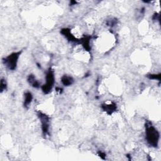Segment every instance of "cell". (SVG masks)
Listing matches in <instances>:
<instances>
[{"instance_id":"6da1fadb","label":"cell","mask_w":161,"mask_h":161,"mask_svg":"<svg viewBox=\"0 0 161 161\" xmlns=\"http://www.w3.org/2000/svg\"><path fill=\"white\" fill-rule=\"evenodd\" d=\"M159 134L153 126L148 125L146 127V139L147 142L153 147H157L159 142Z\"/></svg>"},{"instance_id":"7a4b0ae2","label":"cell","mask_w":161,"mask_h":161,"mask_svg":"<svg viewBox=\"0 0 161 161\" xmlns=\"http://www.w3.org/2000/svg\"><path fill=\"white\" fill-rule=\"evenodd\" d=\"M22 51L12 53L3 59V63L9 70H15L17 67L18 60Z\"/></svg>"},{"instance_id":"3957f363","label":"cell","mask_w":161,"mask_h":161,"mask_svg":"<svg viewBox=\"0 0 161 161\" xmlns=\"http://www.w3.org/2000/svg\"><path fill=\"white\" fill-rule=\"evenodd\" d=\"M55 82L54 74L51 69H49L46 75V83L42 87V89L45 94L49 93L53 88Z\"/></svg>"},{"instance_id":"277c9868","label":"cell","mask_w":161,"mask_h":161,"mask_svg":"<svg viewBox=\"0 0 161 161\" xmlns=\"http://www.w3.org/2000/svg\"><path fill=\"white\" fill-rule=\"evenodd\" d=\"M38 115L42 123V129L43 133L44 135H46L49 132V118L47 115H45V114L42 113H39Z\"/></svg>"},{"instance_id":"5b68a950","label":"cell","mask_w":161,"mask_h":161,"mask_svg":"<svg viewBox=\"0 0 161 161\" xmlns=\"http://www.w3.org/2000/svg\"><path fill=\"white\" fill-rule=\"evenodd\" d=\"M64 36H65L71 42H78L79 40L75 38L74 35L70 32V30L69 28H64L61 30V32H60Z\"/></svg>"},{"instance_id":"8992f818","label":"cell","mask_w":161,"mask_h":161,"mask_svg":"<svg viewBox=\"0 0 161 161\" xmlns=\"http://www.w3.org/2000/svg\"><path fill=\"white\" fill-rule=\"evenodd\" d=\"M102 108L105 112L108 114H112L117 109V107L115 103L104 104L102 105Z\"/></svg>"},{"instance_id":"52a82bcc","label":"cell","mask_w":161,"mask_h":161,"mask_svg":"<svg viewBox=\"0 0 161 161\" xmlns=\"http://www.w3.org/2000/svg\"><path fill=\"white\" fill-rule=\"evenodd\" d=\"M61 82L65 86H69L74 83V79L69 75H64L61 78Z\"/></svg>"},{"instance_id":"ba28073f","label":"cell","mask_w":161,"mask_h":161,"mask_svg":"<svg viewBox=\"0 0 161 161\" xmlns=\"http://www.w3.org/2000/svg\"><path fill=\"white\" fill-rule=\"evenodd\" d=\"M79 42L82 44L83 47L88 50V51H89L91 47H90V38L89 37H84L83 38L79 40Z\"/></svg>"},{"instance_id":"9c48e42d","label":"cell","mask_w":161,"mask_h":161,"mask_svg":"<svg viewBox=\"0 0 161 161\" xmlns=\"http://www.w3.org/2000/svg\"><path fill=\"white\" fill-rule=\"evenodd\" d=\"M33 99V96L31 93L27 92L25 93V99H24V106L25 107H28V105L31 103Z\"/></svg>"},{"instance_id":"30bf717a","label":"cell","mask_w":161,"mask_h":161,"mask_svg":"<svg viewBox=\"0 0 161 161\" xmlns=\"http://www.w3.org/2000/svg\"><path fill=\"white\" fill-rule=\"evenodd\" d=\"M28 81L30 84L32 85V86L34 88H39L40 87V84L37 81V80L35 79V78L33 75H30L28 78Z\"/></svg>"},{"instance_id":"8fae6325","label":"cell","mask_w":161,"mask_h":161,"mask_svg":"<svg viewBox=\"0 0 161 161\" xmlns=\"http://www.w3.org/2000/svg\"><path fill=\"white\" fill-rule=\"evenodd\" d=\"M7 89V83L5 80L1 79V84H0V90H1V92L4 91Z\"/></svg>"},{"instance_id":"7c38bea8","label":"cell","mask_w":161,"mask_h":161,"mask_svg":"<svg viewBox=\"0 0 161 161\" xmlns=\"http://www.w3.org/2000/svg\"><path fill=\"white\" fill-rule=\"evenodd\" d=\"M160 74H150L148 75V77L150 79H158L160 80Z\"/></svg>"},{"instance_id":"4fadbf2b","label":"cell","mask_w":161,"mask_h":161,"mask_svg":"<svg viewBox=\"0 0 161 161\" xmlns=\"http://www.w3.org/2000/svg\"><path fill=\"white\" fill-rule=\"evenodd\" d=\"M99 156L100 157H102V159H104V157L106 156L104 153H103L102 152H99Z\"/></svg>"}]
</instances>
